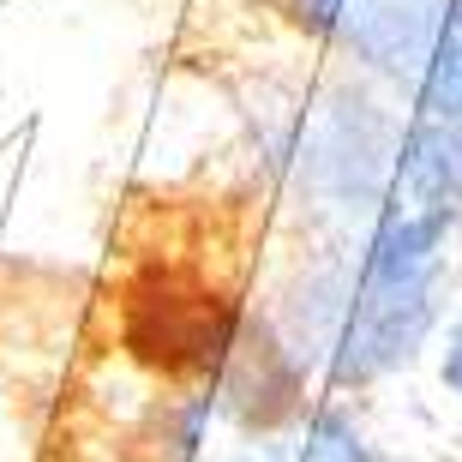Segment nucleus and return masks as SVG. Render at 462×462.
Masks as SVG:
<instances>
[{"label":"nucleus","instance_id":"obj_1","mask_svg":"<svg viewBox=\"0 0 462 462\" xmlns=\"http://www.w3.org/2000/svg\"><path fill=\"white\" fill-rule=\"evenodd\" d=\"M294 31L325 42L409 115L462 126V0H276Z\"/></svg>","mask_w":462,"mask_h":462},{"label":"nucleus","instance_id":"obj_2","mask_svg":"<svg viewBox=\"0 0 462 462\" xmlns=\"http://www.w3.org/2000/svg\"><path fill=\"white\" fill-rule=\"evenodd\" d=\"M271 462H373V450H366V439L355 432V420H348L343 409L319 402V409L300 420V439H294L289 450H276Z\"/></svg>","mask_w":462,"mask_h":462},{"label":"nucleus","instance_id":"obj_3","mask_svg":"<svg viewBox=\"0 0 462 462\" xmlns=\"http://www.w3.org/2000/svg\"><path fill=\"white\" fill-rule=\"evenodd\" d=\"M439 373H445V384L462 396V312L450 319V330H445V360H439Z\"/></svg>","mask_w":462,"mask_h":462}]
</instances>
